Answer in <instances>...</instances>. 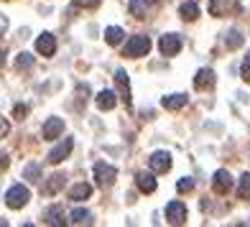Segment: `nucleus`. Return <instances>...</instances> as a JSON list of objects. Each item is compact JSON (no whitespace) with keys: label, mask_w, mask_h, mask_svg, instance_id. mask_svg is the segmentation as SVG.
I'll list each match as a JSON object with an SVG mask.
<instances>
[{"label":"nucleus","mask_w":250,"mask_h":227,"mask_svg":"<svg viewBox=\"0 0 250 227\" xmlns=\"http://www.w3.org/2000/svg\"><path fill=\"white\" fill-rule=\"evenodd\" d=\"M28 199H31V191H28V186H23V184L10 186V189H8V194H5V204H8L10 209H21V207H26Z\"/></svg>","instance_id":"f257e3e1"},{"label":"nucleus","mask_w":250,"mask_h":227,"mask_svg":"<svg viewBox=\"0 0 250 227\" xmlns=\"http://www.w3.org/2000/svg\"><path fill=\"white\" fill-rule=\"evenodd\" d=\"M148 51H151V39L148 36H133L128 43H125V56H130V59L146 56Z\"/></svg>","instance_id":"f03ea898"},{"label":"nucleus","mask_w":250,"mask_h":227,"mask_svg":"<svg viewBox=\"0 0 250 227\" xmlns=\"http://www.w3.org/2000/svg\"><path fill=\"white\" fill-rule=\"evenodd\" d=\"M95 179H97L100 186H112V184H115V179H118V168L100 161V164H95Z\"/></svg>","instance_id":"7ed1b4c3"},{"label":"nucleus","mask_w":250,"mask_h":227,"mask_svg":"<svg viewBox=\"0 0 250 227\" xmlns=\"http://www.w3.org/2000/svg\"><path fill=\"white\" fill-rule=\"evenodd\" d=\"M181 46H184V41H181L179 33H166V36H161V41H158V49H161L164 56H176L181 51Z\"/></svg>","instance_id":"20e7f679"},{"label":"nucleus","mask_w":250,"mask_h":227,"mask_svg":"<svg viewBox=\"0 0 250 227\" xmlns=\"http://www.w3.org/2000/svg\"><path fill=\"white\" fill-rule=\"evenodd\" d=\"M148 166L153 174H166L168 168H171V153L166 151H156L151 158H148Z\"/></svg>","instance_id":"39448f33"},{"label":"nucleus","mask_w":250,"mask_h":227,"mask_svg":"<svg viewBox=\"0 0 250 227\" xmlns=\"http://www.w3.org/2000/svg\"><path fill=\"white\" fill-rule=\"evenodd\" d=\"M72 148H74V141H72V138H64L59 145H56V148H51V151H49V164L59 166V164L64 161V158L72 153Z\"/></svg>","instance_id":"423d86ee"},{"label":"nucleus","mask_w":250,"mask_h":227,"mask_svg":"<svg viewBox=\"0 0 250 227\" xmlns=\"http://www.w3.org/2000/svg\"><path fill=\"white\" fill-rule=\"evenodd\" d=\"M166 220L171 222V225H184L187 222V207L179 199L176 202H168L166 204Z\"/></svg>","instance_id":"0eeeda50"},{"label":"nucleus","mask_w":250,"mask_h":227,"mask_svg":"<svg viewBox=\"0 0 250 227\" xmlns=\"http://www.w3.org/2000/svg\"><path fill=\"white\" fill-rule=\"evenodd\" d=\"M212 189L217 191V194H227V191L232 189V176H230V171L220 168V171L214 174V179H212Z\"/></svg>","instance_id":"6e6552de"},{"label":"nucleus","mask_w":250,"mask_h":227,"mask_svg":"<svg viewBox=\"0 0 250 227\" xmlns=\"http://www.w3.org/2000/svg\"><path fill=\"white\" fill-rule=\"evenodd\" d=\"M64 133V120L62 118H49L43 123V141H54Z\"/></svg>","instance_id":"1a4fd4ad"},{"label":"nucleus","mask_w":250,"mask_h":227,"mask_svg":"<svg viewBox=\"0 0 250 227\" xmlns=\"http://www.w3.org/2000/svg\"><path fill=\"white\" fill-rule=\"evenodd\" d=\"M36 51L43 54V56H54V51H56V41H54L51 33H41V36L36 39Z\"/></svg>","instance_id":"9d476101"},{"label":"nucleus","mask_w":250,"mask_h":227,"mask_svg":"<svg viewBox=\"0 0 250 227\" xmlns=\"http://www.w3.org/2000/svg\"><path fill=\"white\" fill-rule=\"evenodd\" d=\"M95 102H97L100 110H112V107L118 105V95L112 92V89H102V92L95 97Z\"/></svg>","instance_id":"9b49d317"},{"label":"nucleus","mask_w":250,"mask_h":227,"mask_svg":"<svg viewBox=\"0 0 250 227\" xmlns=\"http://www.w3.org/2000/svg\"><path fill=\"white\" fill-rule=\"evenodd\" d=\"M115 82H118V87H120V100H125V105L130 107V82H128V74H125V69H118L115 72Z\"/></svg>","instance_id":"f8f14e48"},{"label":"nucleus","mask_w":250,"mask_h":227,"mask_svg":"<svg viewBox=\"0 0 250 227\" xmlns=\"http://www.w3.org/2000/svg\"><path fill=\"white\" fill-rule=\"evenodd\" d=\"M135 184H138V189L143 191V194H153V191H156V179H153V174L141 171L138 176H135Z\"/></svg>","instance_id":"ddd939ff"},{"label":"nucleus","mask_w":250,"mask_h":227,"mask_svg":"<svg viewBox=\"0 0 250 227\" xmlns=\"http://www.w3.org/2000/svg\"><path fill=\"white\" fill-rule=\"evenodd\" d=\"M194 87H197V89H209V87H214V72H212V69H199L197 77H194Z\"/></svg>","instance_id":"4468645a"},{"label":"nucleus","mask_w":250,"mask_h":227,"mask_svg":"<svg viewBox=\"0 0 250 227\" xmlns=\"http://www.w3.org/2000/svg\"><path fill=\"white\" fill-rule=\"evenodd\" d=\"M235 5V0H209V16H227V10Z\"/></svg>","instance_id":"2eb2a0df"},{"label":"nucleus","mask_w":250,"mask_h":227,"mask_svg":"<svg viewBox=\"0 0 250 227\" xmlns=\"http://www.w3.org/2000/svg\"><path fill=\"white\" fill-rule=\"evenodd\" d=\"M89 194H92V186L89 184H74L72 189H69V199H74V202H82V199H87Z\"/></svg>","instance_id":"dca6fc26"},{"label":"nucleus","mask_w":250,"mask_h":227,"mask_svg":"<svg viewBox=\"0 0 250 227\" xmlns=\"http://www.w3.org/2000/svg\"><path fill=\"white\" fill-rule=\"evenodd\" d=\"M179 13H181L184 21H197L199 18V5L194 3V0H187V3L179 8Z\"/></svg>","instance_id":"f3484780"},{"label":"nucleus","mask_w":250,"mask_h":227,"mask_svg":"<svg viewBox=\"0 0 250 227\" xmlns=\"http://www.w3.org/2000/svg\"><path fill=\"white\" fill-rule=\"evenodd\" d=\"M161 105L166 110H181V107L187 105V95H168V97L161 100Z\"/></svg>","instance_id":"a211bd4d"},{"label":"nucleus","mask_w":250,"mask_h":227,"mask_svg":"<svg viewBox=\"0 0 250 227\" xmlns=\"http://www.w3.org/2000/svg\"><path fill=\"white\" fill-rule=\"evenodd\" d=\"M43 222H46V225H64L62 207H49L46 212H43Z\"/></svg>","instance_id":"6ab92c4d"},{"label":"nucleus","mask_w":250,"mask_h":227,"mask_svg":"<svg viewBox=\"0 0 250 227\" xmlns=\"http://www.w3.org/2000/svg\"><path fill=\"white\" fill-rule=\"evenodd\" d=\"M64 186V174H54V176H49V184L43 186V194H56V191H59Z\"/></svg>","instance_id":"aec40b11"},{"label":"nucleus","mask_w":250,"mask_h":227,"mask_svg":"<svg viewBox=\"0 0 250 227\" xmlns=\"http://www.w3.org/2000/svg\"><path fill=\"white\" fill-rule=\"evenodd\" d=\"M69 222L72 225H89L92 222V214H89L87 209H72L69 212Z\"/></svg>","instance_id":"412c9836"},{"label":"nucleus","mask_w":250,"mask_h":227,"mask_svg":"<svg viewBox=\"0 0 250 227\" xmlns=\"http://www.w3.org/2000/svg\"><path fill=\"white\" fill-rule=\"evenodd\" d=\"M105 41L110 43V46H118V43L123 41V28H118V26L105 28Z\"/></svg>","instance_id":"4be33fe9"},{"label":"nucleus","mask_w":250,"mask_h":227,"mask_svg":"<svg viewBox=\"0 0 250 227\" xmlns=\"http://www.w3.org/2000/svg\"><path fill=\"white\" fill-rule=\"evenodd\" d=\"M225 43H227V49H237V46H243V36H240V31H227Z\"/></svg>","instance_id":"5701e85b"},{"label":"nucleus","mask_w":250,"mask_h":227,"mask_svg":"<svg viewBox=\"0 0 250 227\" xmlns=\"http://www.w3.org/2000/svg\"><path fill=\"white\" fill-rule=\"evenodd\" d=\"M237 197L240 199H250V174L240 176V186H237Z\"/></svg>","instance_id":"b1692460"},{"label":"nucleus","mask_w":250,"mask_h":227,"mask_svg":"<svg viewBox=\"0 0 250 227\" xmlns=\"http://www.w3.org/2000/svg\"><path fill=\"white\" fill-rule=\"evenodd\" d=\"M191 189H194V179H189V176L179 179V184H176V191H179V194H187V191H191Z\"/></svg>","instance_id":"393cba45"},{"label":"nucleus","mask_w":250,"mask_h":227,"mask_svg":"<svg viewBox=\"0 0 250 227\" xmlns=\"http://www.w3.org/2000/svg\"><path fill=\"white\" fill-rule=\"evenodd\" d=\"M23 176H26L28 181H39V179H41V174H39V164H28V166L23 168Z\"/></svg>","instance_id":"a878e982"},{"label":"nucleus","mask_w":250,"mask_h":227,"mask_svg":"<svg viewBox=\"0 0 250 227\" xmlns=\"http://www.w3.org/2000/svg\"><path fill=\"white\" fill-rule=\"evenodd\" d=\"M31 64H33V59H31V54H18V59H16V66L18 69H31Z\"/></svg>","instance_id":"bb28decb"},{"label":"nucleus","mask_w":250,"mask_h":227,"mask_svg":"<svg viewBox=\"0 0 250 227\" xmlns=\"http://www.w3.org/2000/svg\"><path fill=\"white\" fill-rule=\"evenodd\" d=\"M128 10H130L135 18H146V10H143V5L138 3V0H130V3H128Z\"/></svg>","instance_id":"cd10ccee"},{"label":"nucleus","mask_w":250,"mask_h":227,"mask_svg":"<svg viewBox=\"0 0 250 227\" xmlns=\"http://www.w3.org/2000/svg\"><path fill=\"white\" fill-rule=\"evenodd\" d=\"M240 77H243V82L250 84V54L243 59V66H240Z\"/></svg>","instance_id":"c85d7f7f"},{"label":"nucleus","mask_w":250,"mask_h":227,"mask_svg":"<svg viewBox=\"0 0 250 227\" xmlns=\"http://www.w3.org/2000/svg\"><path fill=\"white\" fill-rule=\"evenodd\" d=\"M100 3H102V0H74V5H77V8H87V10L97 8Z\"/></svg>","instance_id":"c756f323"},{"label":"nucleus","mask_w":250,"mask_h":227,"mask_svg":"<svg viewBox=\"0 0 250 227\" xmlns=\"http://www.w3.org/2000/svg\"><path fill=\"white\" fill-rule=\"evenodd\" d=\"M13 115H16V120H23L28 115V105H21V102H18V105L13 107Z\"/></svg>","instance_id":"7c9ffc66"},{"label":"nucleus","mask_w":250,"mask_h":227,"mask_svg":"<svg viewBox=\"0 0 250 227\" xmlns=\"http://www.w3.org/2000/svg\"><path fill=\"white\" fill-rule=\"evenodd\" d=\"M8 130H10L8 120H3V118H0V138H3V135H8Z\"/></svg>","instance_id":"2f4dec72"},{"label":"nucleus","mask_w":250,"mask_h":227,"mask_svg":"<svg viewBox=\"0 0 250 227\" xmlns=\"http://www.w3.org/2000/svg\"><path fill=\"white\" fill-rule=\"evenodd\" d=\"M5 28H8V21H5V18H3V16H0V33H3V31H5Z\"/></svg>","instance_id":"473e14b6"},{"label":"nucleus","mask_w":250,"mask_h":227,"mask_svg":"<svg viewBox=\"0 0 250 227\" xmlns=\"http://www.w3.org/2000/svg\"><path fill=\"white\" fill-rule=\"evenodd\" d=\"M3 64H5V51L0 49V66H3Z\"/></svg>","instance_id":"72a5a7b5"},{"label":"nucleus","mask_w":250,"mask_h":227,"mask_svg":"<svg viewBox=\"0 0 250 227\" xmlns=\"http://www.w3.org/2000/svg\"><path fill=\"white\" fill-rule=\"evenodd\" d=\"M143 3H158V0H143Z\"/></svg>","instance_id":"f704fd0d"}]
</instances>
